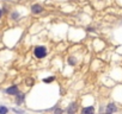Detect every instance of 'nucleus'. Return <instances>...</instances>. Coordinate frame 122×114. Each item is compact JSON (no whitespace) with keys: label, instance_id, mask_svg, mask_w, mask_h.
Returning a JSON list of instances; mask_svg holds the SVG:
<instances>
[{"label":"nucleus","instance_id":"1","mask_svg":"<svg viewBox=\"0 0 122 114\" xmlns=\"http://www.w3.org/2000/svg\"><path fill=\"white\" fill-rule=\"evenodd\" d=\"M34 55H35V57H37V58H43V57H46V55H47V49L42 45L36 46L35 50H34Z\"/></svg>","mask_w":122,"mask_h":114},{"label":"nucleus","instance_id":"2","mask_svg":"<svg viewBox=\"0 0 122 114\" xmlns=\"http://www.w3.org/2000/svg\"><path fill=\"white\" fill-rule=\"evenodd\" d=\"M31 12H32L34 14H38V13L43 12V7H42L41 5H38V4H35V5L31 6Z\"/></svg>","mask_w":122,"mask_h":114},{"label":"nucleus","instance_id":"3","mask_svg":"<svg viewBox=\"0 0 122 114\" xmlns=\"http://www.w3.org/2000/svg\"><path fill=\"white\" fill-rule=\"evenodd\" d=\"M6 93L10 94V95H17L19 92H18V88L16 86H12V87H10V88L6 89Z\"/></svg>","mask_w":122,"mask_h":114},{"label":"nucleus","instance_id":"4","mask_svg":"<svg viewBox=\"0 0 122 114\" xmlns=\"http://www.w3.org/2000/svg\"><path fill=\"white\" fill-rule=\"evenodd\" d=\"M117 110V107L114 105V103H109L108 106H107V113H114V112H116Z\"/></svg>","mask_w":122,"mask_h":114},{"label":"nucleus","instance_id":"5","mask_svg":"<svg viewBox=\"0 0 122 114\" xmlns=\"http://www.w3.org/2000/svg\"><path fill=\"white\" fill-rule=\"evenodd\" d=\"M77 107H78V106H77V103H74V102H73V103H71V106L67 108V112H68V113H74V112L77 110Z\"/></svg>","mask_w":122,"mask_h":114},{"label":"nucleus","instance_id":"6","mask_svg":"<svg viewBox=\"0 0 122 114\" xmlns=\"http://www.w3.org/2000/svg\"><path fill=\"white\" fill-rule=\"evenodd\" d=\"M93 110H95V108L93 107H86V108H83V113L84 114H86V113H93Z\"/></svg>","mask_w":122,"mask_h":114},{"label":"nucleus","instance_id":"7","mask_svg":"<svg viewBox=\"0 0 122 114\" xmlns=\"http://www.w3.org/2000/svg\"><path fill=\"white\" fill-rule=\"evenodd\" d=\"M24 100V94H17V103H20Z\"/></svg>","mask_w":122,"mask_h":114},{"label":"nucleus","instance_id":"8","mask_svg":"<svg viewBox=\"0 0 122 114\" xmlns=\"http://www.w3.org/2000/svg\"><path fill=\"white\" fill-rule=\"evenodd\" d=\"M9 112V109L6 107H3V106H0V114H6Z\"/></svg>","mask_w":122,"mask_h":114},{"label":"nucleus","instance_id":"9","mask_svg":"<svg viewBox=\"0 0 122 114\" xmlns=\"http://www.w3.org/2000/svg\"><path fill=\"white\" fill-rule=\"evenodd\" d=\"M68 62H70L71 64H76V63H77V60L74 58V57H70V58H68Z\"/></svg>","mask_w":122,"mask_h":114},{"label":"nucleus","instance_id":"10","mask_svg":"<svg viewBox=\"0 0 122 114\" xmlns=\"http://www.w3.org/2000/svg\"><path fill=\"white\" fill-rule=\"evenodd\" d=\"M51 81H54V77L51 76V77H48V79H44L43 80V82H46V83H49V82H51Z\"/></svg>","mask_w":122,"mask_h":114},{"label":"nucleus","instance_id":"11","mask_svg":"<svg viewBox=\"0 0 122 114\" xmlns=\"http://www.w3.org/2000/svg\"><path fill=\"white\" fill-rule=\"evenodd\" d=\"M34 83V81L31 80V79H29V80H26V84H29V86H31Z\"/></svg>","mask_w":122,"mask_h":114},{"label":"nucleus","instance_id":"12","mask_svg":"<svg viewBox=\"0 0 122 114\" xmlns=\"http://www.w3.org/2000/svg\"><path fill=\"white\" fill-rule=\"evenodd\" d=\"M0 18H1V10H0Z\"/></svg>","mask_w":122,"mask_h":114}]
</instances>
